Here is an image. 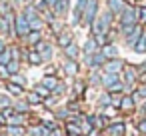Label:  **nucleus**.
Returning a JSON list of instances; mask_svg holds the SVG:
<instances>
[{"mask_svg":"<svg viewBox=\"0 0 146 136\" xmlns=\"http://www.w3.org/2000/svg\"><path fill=\"white\" fill-rule=\"evenodd\" d=\"M46 132H48V128L40 122V124H36V126H30V130L26 132L28 136H46Z\"/></svg>","mask_w":146,"mask_h":136,"instance_id":"obj_25","label":"nucleus"},{"mask_svg":"<svg viewBox=\"0 0 146 136\" xmlns=\"http://www.w3.org/2000/svg\"><path fill=\"white\" fill-rule=\"evenodd\" d=\"M44 2L48 4V8H54V6H56V2H58V0H44Z\"/></svg>","mask_w":146,"mask_h":136,"instance_id":"obj_45","label":"nucleus"},{"mask_svg":"<svg viewBox=\"0 0 146 136\" xmlns=\"http://www.w3.org/2000/svg\"><path fill=\"white\" fill-rule=\"evenodd\" d=\"M98 50H100V46H98V42L94 40V36H92V38H88V40L84 42V46H82L84 56H92V54H96Z\"/></svg>","mask_w":146,"mask_h":136,"instance_id":"obj_11","label":"nucleus"},{"mask_svg":"<svg viewBox=\"0 0 146 136\" xmlns=\"http://www.w3.org/2000/svg\"><path fill=\"white\" fill-rule=\"evenodd\" d=\"M136 24H138V18H136V6L126 4V8H124V10L120 12V16H118V26H120L122 36H128Z\"/></svg>","mask_w":146,"mask_h":136,"instance_id":"obj_1","label":"nucleus"},{"mask_svg":"<svg viewBox=\"0 0 146 136\" xmlns=\"http://www.w3.org/2000/svg\"><path fill=\"white\" fill-rule=\"evenodd\" d=\"M120 78H122V82H124V88H128L130 94H132L134 84L138 82V68H134V66H124L122 72H120Z\"/></svg>","mask_w":146,"mask_h":136,"instance_id":"obj_4","label":"nucleus"},{"mask_svg":"<svg viewBox=\"0 0 146 136\" xmlns=\"http://www.w3.org/2000/svg\"><path fill=\"white\" fill-rule=\"evenodd\" d=\"M28 32H30V24H28L26 16H24L22 12H18V14H16V24H14V34H16L18 38H24Z\"/></svg>","mask_w":146,"mask_h":136,"instance_id":"obj_6","label":"nucleus"},{"mask_svg":"<svg viewBox=\"0 0 146 136\" xmlns=\"http://www.w3.org/2000/svg\"><path fill=\"white\" fill-rule=\"evenodd\" d=\"M142 32H144V26H140V24H136L134 28H132V32L126 36V44L128 46H134L136 42H138V38L142 36Z\"/></svg>","mask_w":146,"mask_h":136,"instance_id":"obj_10","label":"nucleus"},{"mask_svg":"<svg viewBox=\"0 0 146 136\" xmlns=\"http://www.w3.org/2000/svg\"><path fill=\"white\" fill-rule=\"evenodd\" d=\"M124 66H126V64H124L120 58H112V60H106L102 68H104V72H110V74H120Z\"/></svg>","mask_w":146,"mask_h":136,"instance_id":"obj_8","label":"nucleus"},{"mask_svg":"<svg viewBox=\"0 0 146 136\" xmlns=\"http://www.w3.org/2000/svg\"><path fill=\"white\" fill-rule=\"evenodd\" d=\"M6 90H8L10 94H14V96H22V94H24L22 84H16V82H8V84H6Z\"/></svg>","mask_w":146,"mask_h":136,"instance_id":"obj_26","label":"nucleus"},{"mask_svg":"<svg viewBox=\"0 0 146 136\" xmlns=\"http://www.w3.org/2000/svg\"><path fill=\"white\" fill-rule=\"evenodd\" d=\"M32 6H34V8L40 12V14H42L44 10H48V4L44 2V0H34V2H32Z\"/></svg>","mask_w":146,"mask_h":136,"instance_id":"obj_36","label":"nucleus"},{"mask_svg":"<svg viewBox=\"0 0 146 136\" xmlns=\"http://www.w3.org/2000/svg\"><path fill=\"white\" fill-rule=\"evenodd\" d=\"M136 18L140 26H146V6H138L136 8Z\"/></svg>","mask_w":146,"mask_h":136,"instance_id":"obj_32","label":"nucleus"},{"mask_svg":"<svg viewBox=\"0 0 146 136\" xmlns=\"http://www.w3.org/2000/svg\"><path fill=\"white\" fill-rule=\"evenodd\" d=\"M84 8H86V0H76V6H74V20H72V24H78V22L82 20Z\"/></svg>","mask_w":146,"mask_h":136,"instance_id":"obj_16","label":"nucleus"},{"mask_svg":"<svg viewBox=\"0 0 146 136\" xmlns=\"http://www.w3.org/2000/svg\"><path fill=\"white\" fill-rule=\"evenodd\" d=\"M84 62L90 66V68H102L104 66V62H106V58H104V54L98 50L96 54H92V56H84Z\"/></svg>","mask_w":146,"mask_h":136,"instance_id":"obj_9","label":"nucleus"},{"mask_svg":"<svg viewBox=\"0 0 146 136\" xmlns=\"http://www.w3.org/2000/svg\"><path fill=\"white\" fill-rule=\"evenodd\" d=\"M26 58H28V62H30V64H42V62H44V60H42V56H40L34 48L26 52Z\"/></svg>","mask_w":146,"mask_h":136,"instance_id":"obj_27","label":"nucleus"},{"mask_svg":"<svg viewBox=\"0 0 146 136\" xmlns=\"http://www.w3.org/2000/svg\"><path fill=\"white\" fill-rule=\"evenodd\" d=\"M62 92H64V84H62V82H58V86L54 88V94H62Z\"/></svg>","mask_w":146,"mask_h":136,"instance_id":"obj_43","label":"nucleus"},{"mask_svg":"<svg viewBox=\"0 0 146 136\" xmlns=\"http://www.w3.org/2000/svg\"><path fill=\"white\" fill-rule=\"evenodd\" d=\"M96 16H98V0H86V8H84V14H82V24L92 26Z\"/></svg>","mask_w":146,"mask_h":136,"instance_id":"obj_5","label":"nucleus"},{"mask_svg":"<svg viewBox=\"0 0 146 136\" xmlns=\"http://www.w3.org/2000/svg\"><path fill=\"white\" fill-rule=\"evenodd\" d=\"M68 4H70V0H58L56 6H54V8H50V10L56 14V18H62V16L68 12Z\"/></svg>","mask_w":146,"mask_h":136,"instance_id":"obj_15","label":"nucleus"},{"mask_svg":"<svg viewBox=\"0 0 146 136\" xmlns=\"http://www.w3.org/2000/svg\"><path fill=\"white\" fill-rule=\"evenodd\" d=\"M24 40H26L30 46H34V44H38V42L42 40V32H40V30H30V32L24 36Z\"/></svg>","mask_w":146,"mask_h":136,"instance_id":"obj_22","label":"nucleus"},{"mask_svg":"<svg viewBox=\"0 0 146 136\" xmlns=\"http://www.w3.org/2000/svg\"><path fill=\"white\" fill-rule=\"evenodd\" d=\"M34 2V0H24V4H32Z\"/></svg>","mask_w":146,"mask_h":136,"instance_id":"obj_50","label":"nucleus"},{"mask_svg":"<svg viewBox=\"0 0 146 136\" xmlns=\"http://www.w3.org/2000/svg\"><path fill=\"white\" fill-rule=\"evenodd\" d=\"M64 72H66L68 76H76V74H78V62L66 58V60H64Z\"/></svg>","mask_w":146,"mask_h":136,"instance_id":"obj_21","label":"nucleus"},{"mask_svg":"<svg viewBox=\"0 0 146 136\" xmlns=\"http://www.w3.org/2000/svg\"><path fill=\"white\" fill-rule=\"evenodd\" d=\"M108 2V10L114 14V16H120V12L126 8V2L124 0H106Z\"/></svg>","mask_w":146,"mask_h":136,"instance_id":"obj_12","label":"nucleus"},{"mask_svg":"<svg viewBox=\"0 0 146 136\" xmlns=\"http://www.w3.org/2000/svg\"><path fill=\"white\" fill-rule=\"evenodd\" d=\"M0 76H2V78H10V72H8V68L4 64H0Z\"/></svg>","mask_w":146,"mask_h":136,"instance_id":"obj_41","label":"nucleus"},{"mask_svg":"<svg viewBox=\"0 0 146 136\" xmlns=\"http://www.w3.org/2000/svg\"><path fill=\"white\" fill-rule=\"evenodd\" d=\"M80 136H86V134H80Z\"/></svg>","mask_w":146,"mask_h":136,"instance_id":"obj_52","label":"nucleus"},{"mask_svg":"<svg viewBox=\"0 0 146 136\" xmlns=\"http://www.w3.org/2000/svg\"><path fill=\"white\" fill-rule=\"evenodd\" d=\"M32 48L42 56V60H44V62H48V60L52 58V46H50L46 40H40V42H38V44H34Z\"/></svg>","mask_w":146,"mask_h":136,"instance_id":"obj_7","label":"nucleus"},{"mask_svg":"<svg viewBox=\"0 0 146 136\" xmlns=\"http://www.w3.org/2000/svg\"><path fill=\"white\" fill-rule=\"evenodd\" d=\"M40 84H44V86H46L50 92H54V88L58 86V78H54V76H44Z\"/></svg>","mask_w":146,"mask_h":136,"instance_id":"obj_28","label":"nucleus"},{"mask_svg":"<svg viewBox=\"0 0 146 136\" xmlns=\"http://www.w3.org/2000/svg\"><path fill=\"white\" fill-rule=\"evenodd\" d=\"M100 82L104 84V88L114 94V92H122L124 90V82L120 78V74H110V72H102L100 74Z\"/></svg>","mask_w":146,"mask_h":136,"instance_id":"obj_3","label":"nucleus"},{"mask_svg":"<svg viewBox=\"0 0 146 136\" xmlns=\"http://www.w3.org/2000/svg\"><path fill=\"white\" fill-rule=\"evenodd\" d=\"M138 132H140L142 136H146V116H144V118L138 122Z\"/></svg>","mask_w":146,"mask_h":136,"instance_id":"obj_40","label":"nucleus"},{"mask_svg":"<svg viewBox=\"0 0 146 136\" xmlns=\"http://www.w3.org/2000/svg\"><path fill=\"white\" fill-rule=\"evenodd\" d=\"M6 106H12V104H10V98L0 94V110H2V108H6Z\"/></svg>","mask_w":146,"mask_h":136,"instance_id":"obj_39","label":"nucleus"},{"mask_svg":"<svg viewBox=\"0 0 146 136\" xmlns=\"http://www.w3.org/2000/svg\"><path fill=\"white\" fill-rule=\"evenodd\" d=\"M0 136H8V134H6V132H0Z\"/></svg>","mask_w":146,"mask_h":136,"instance_id":"obj_51","label":"nucleus"},{"mask_svg":"<svg viewBox=\"0 0 146 136\" xmlns=\"http://www.w3.org/2000/svg\"><path fill=\"white\" fill-rule=\"evenodd\" d=\"M6 68H8L10 76H12V74H18V70H20V60H10V62L6 64Z\"/></svg>","mask_w":146,"mask_h":136,"instance_id":"obj_34","label":"nucleus"},{"mask_svg":"<svg viewBox=\"0 0 146 136\" xmlns=\"http://www.w3.org/2000/svg\"><path fill=\"white\" fill-rule=\"evenodd\" d=\"M28 108H30V104H28V102H24V100H22V102H16V104H14V110H16V112H26Z\"/></svg>","mask_w":146,"mask_h":136,"instance_id":"obj_38","label":"nucleus"},{"mask_svg":"<svg viewBox=\"0 0 146 136\" xmlns=\"http://www.w3.org/2000/svg\"><path fill=\"white\" fill-rule=\"evenodd\" d=\"M134 102H136V100L132 98V94H130V96H122V100H120V106H118V108H120L122 112H130V110L134 108Z\"/></svg>","mask_w":146,"mask_h":136,"instance_id":"obj_24","label":"nucleus"},{"mask_svg":"<svg viewBox=\"0 0 146 136\" xmlns=\"http://www.w3.org/2000/svg\"><path fill=\"white\" fill-rule=\"evenodd\" d=\"M112 22H114V14L110 10H104L102 14L96 16V20L92 22V36H98V34H108L110 28H112Z\"/></svg>","mask_w":146,"mask_h":136,"instance_id":"obj_2","label":"nucleus"},{"mask_svg":"<svg viewBox=\"0 0 146 136\" xmlns=\"http://www.w3.org/2000/svg\"><path fill=\"white\" fill-rule=\"evenodd\" d=\"M6 134L8 136H24L26 128L24 126H6Z\"/></svg>","mask_w":146,"mask_h":136,"instance_id":"obj_30","label":"nucleus"},{"mask_svg":"<svg viewBox=\"0 0 146 136\" xmlns=\"http://www.w3.org/2000/svg\"><path fill=\"white\" fill-rule=\"evenodd\" d=\"M88 120H90V124H92V128H96V130H102V128L106 126V120H104V114H100V116H96V114H88Z\"/></svg>","mask_w":146,"mask_h":136,"instance_id":"obj_20","label":"nucleus"},{"mask_svg":"<svg viewBox=\"0 0 146 136\" xmlns=\"http://www.w3.org/2000/svg\"><path fill=\"white\" fill-rule=\"evenodd\" d=\"M56 40H58V46H60V48H66L68 44L74 42V40H72V34L66 32V30H62L60 34H56Z\"/></svg>","mask_w":146,"mask_h":136,"instance_id":"obj_18","label":"nucleus"},{"mask_svg":"<svg viewBox=\"0 0 146 136\" xmlns=\"http://www.w3.org/2000/svg\"><path fill=\"white\" fill-rule=\"evenodd\" d=\"M26 102H28V104H40V102H42V98H40L36 92H30V94L26 96Z\"/></svg>","mask_w":146,"mask_h":136,"instance_id":"obj_37","label":"nucleus"},{"mask_svg":"<svg viewBox=\"0 0 146 136\" xmlns=\"http://www.w3.org/2000/svg\"><path fill=\"white\" fill-rule=\"evenodd\" d=\"M78 54H80V48H78L76 42H72V44H68V46L64 48V56L70 58V60H78Z\"/></svg>","mask_w":146,"mask_h":136,"instance_id":"obj_19","label":"nucleus"},{"mask_svg":"<svg viewBox=\"0 0 146 136\" xmlns=\"http://www.w3.org/2000/svg\"><path fill=\"white\" fill-rule=\"evenodd\" d=\"M100 52L104 54V58H106V60H112V58H116V52H118V50H116V46H114V44H110V42H108V44H104V46L100 48Z\"/></svg>","mask_w":146,"mask_h":136,"instance_id":"obj_23","label":"nucleus"},{"mask_svg":"<svg viewBox=\"0 0 146 136\" xmlns=\"http://www.w3.org/2000/svg\"><path fill=\"white\" fill-rule=\"evenodd\" d=\"M106 130H108V136H126V126H124V122H114V124H110Z\"/></svg>","mask_w":146,"mask_h":136,"instance_id":"obj_14","label":"nucleus"},{"mask_svg":"<svg viewBox=\"0 0 146 136\" xmlns=\"http://www.w3.org/2000/svg\"><path fill=\"white\" fill-rule=\"evenodd\" d=\"M4 48H6V44H4V40H2V38H0V54L4 52Z\"/></svg>","mask_w":146,"mask_h":136,"instance_id":"obj_46","label":"nucleus"},{"mask_svg":"<svg viewBox=\"0 0 146 136\" xmlns=\"http://www.w3.org/2000/svg\"><path fill=\"white\" fill-rule=\"evenodd\" d=\"M84 88H86V84H84V82H76L74 92H76V94H80V92H84Z\"/></svg>","mask_w":146,"mask_h":136,"instance_id":"obj_42","label":"nucleus"},{"mask_svg":"<svg viewBox=\"0 0 146 136\" xmlns=\"http://www.w3.org/2000/svg\"><path fill=\"white\" fill-rule=\"evenodd\" d=\"M34 92H36V94H38V96H40L42 100L50 98V94H52V92H50V90H48V88H46L44 84H36V86H34Z\"/></svg>","mask_w":146,"mask_h":136,"instance_id":"obj_31","label":"nucleus"},{"mask_svg":"<svg viewBox=\"0 0 146 136\" xmlns=\"http://www.w3.org/2000/svg\"><path fill=\"white\" fill-rule=\"evenodd\" d=\"M24 118H26V114H22V112H14L12 116L6 118V126H22V124H24Z\"/></svg>","mask_w":146,"mask_h":136,"instance_id":"obj_17","label":"nucleus"},{"mask_svg":"<svg viewBox=\"0 0 146 136\" xmlns=\"http://www.w3.org/2000/svg\"><path fill=\"white\" fill-rule=\"evenodd\" d=\"M64 132H66L68 136H80V134H82V128H80V124H76L74 120H66V122H64Z\"/></svg>","mask_w":146,"mask_h":136,"instance_id":"obj_13","label":"nucleus"},{"mask_svg":"<svg viewBox=\"0 0 146 136\" xmlns=\"http://www.w3.org/2000/svg\"><path fill=\"white\" fill-rule=\"evenodd\" d=\"M142 112H144V116H146V100H144V104H142Z\"/></svg>","mask_w":146,"mask_h":136,"instance_id":"obj_49","label":"nucleus"},{"mask_svg":"<svg viewBox=\"0 0 146 136\" xmlns=\"http://www.w3.org/2000/svg\"><path fill=\"white\" fill-rule=\"evenodd\" d=\"M98 104H100V106H104V108H106V106H112V94H110V92L102 94V96L98 98Z\"/></svg>","mask_w":146,"mask_h":136,"instance_id":"obj_35","label":"nucleus"},{"mask_svg":"<svg viewBox=\"0 0 146 136\" xmlns=\"http://www.w3.org/2000/svg\"><path fill=\"white\" fill-rule=\"evenodd\" d=\"M12 76H14V80H16V82H20V84H26V80H24L22 76H18V74H12Z\"/></svg>","mask_w":146,"mask_h":136,"instance_id":"obj_44","label":"nucleus"},{"mask_svg":"<svg viewBox=\"0 0 146 136\" xmlns=\"http://www.w3.org/2000/svg\"><path fill=\"white\" fill-rule=\"evenodd\" d=\"M2 126H6V118H4L2 114H0V128H2Z\"/></svg>","mask_w":146,"mask_h":136,"instance_id":"obj_47","label":"nucleus"},{"mask_svg":"<svg viewBox=\"0 0 146 136\" xmlns=\"http://www.w3.org/2000/svg\"><path fill=\"white\" fill-rule=\"evenodd\" d=\"M144 32H146V30H144Z\"/></svg>","mask_w":146,"mask_h":136,"instance_id":"obj_53","label":"nucleus"},{"mask_svg":"<svg viewBox=\"0 0 146 136\" xmlns=\"http://www.w3.org/2000/svg\"><path fill=\"white\" fill-rule=\"evenodd\" d=\"M10 60H12V48H4V52L0 54V64H4V66H6Z\"/></svg>","mask_w":146,"mask_h":136,"instance_id":"obj_33","label":"nucleus"},{"mask_svg":"<svg viewBox=\"0 0 146 136\" xmlns=\"http://www.w3.org/2000/svg\"><path fill=\"white\" fill-rule=\"evenodd\" d=\"M132 48H134L138 54H144V52H146V32H142V36L138 38V42H136Z\"/></svg>","mask_w":146,"mask_h":136,"instance_id":"obj_29","label":"nucleus"},{"mask_svg":"<svg viewBox=\"0 0 146 136\" xmlns=\"http://www.w3.org/2000/svg\"><path fill=\"white\" fill-rule=\"evenodd\" d=\"M10 2H12L14 6H18V4H24V0H10Z\"/></svg>","mask_w":146,"mask_h":136,"instance_id":"obj_48","label":"nucleus"}]
</instances>
